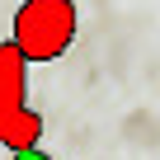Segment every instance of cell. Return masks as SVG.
<instances>
[{
    "label": "cell",
    "instance_id": "6da1fadb",
    "mask_svg": "<svg viewBox=\"0 0 160 160\" xmlns=\"http://www.w3.org/2000/svg\"><path fill=\"white\" fill-rule=\"evenodd\" d=\"M80 33V10L75 0H24L14 10L10 42L19 47L24 61H57L71 52Z\"/></svg>",
    "mask_w": 160,
    "mask_h": 160
},
{
    "label": "cell",
    "instance_id": "7a4b0ae2",
    "mask_svg": "<svg viewBox=\"0 0 160 160\" xmlns=\"http://www.w3.org/2000/svg\"><path fill=\"white\" fill-rule=\"evenodd\" d=\"M0 146L14 155L42 146V113L28 108V61L14 42H0Z\"/></svg>",
    "mask_w": 160,
    "mask_h": 160
},
{
    "label": "cell",
    "instance_id": "3957f363",
    "mask_svg": "<svg viewBox=\"0 0 160 160\" xmlns=\"http://www.w3.org/2000/svg\"><path fill=\"white\" fill-rule=\"evenodd\" d=\"M14 160H52V155H47V151L38 146V151H24V155H14Z\"/></svg>",
    "mask_w": 160,
    "mask_h": 160
}]
</instances>
